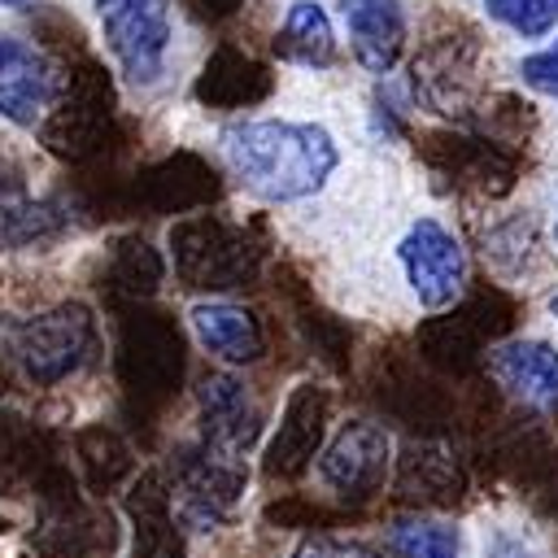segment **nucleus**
I'll return each mask as SVG.
<instances>
[{"instance_id": "nucleus-1", "label": "nucleus", "mask_w": 558, "mask_h": 558, "mask_svg": "<svg viewBox=\"0 0 558 558\" xmlns=\"http://www.w3.org/2000/svg\"><path fill=\"white\" fill-rule=\"evenodd\" d=\"M231 170L270 201H301L336 170V144L310 122H244L227 131Z\"/></svg>"}, {"instance_id": "nucleus-2", "label": "nucleus", "mask_w": 558, "mask_h": 558, "mask_svg": "<svg viewBox=\"0 0 558 558\" xmlns=\"http://www.w3.org/2000/svg\"><path fill=\"white\" fill-rule=\"evenodd\" d=\"M96 13L122 70L135 83H153L161 74V57L170 44L166 0H100Z\"/></svg>"}, {"instance_id": "nucleus-3", "label": "nucleus", "mask_w": 558, "mask_h": 558, "mask_svg": "<svg viewBox=\"0 0 558 558\" xmlns=\"http://www.w3.org/2000/svg\"><path fill=\"white\" fill-rule=\"evenodd\" d=\"M397 257L405 266V279L414 288V296L427 305V310H440L458 296L462 279H466V257H462V244L436 222V218H418L405 240L397 244Z\"/></svg>"}, {"instance_id": "nucleus-4", "label": "nucleus", "mask_w": 558, "mask_h": 558, "mask_svg": "<svg viewBox=\"0 0 558 558\" xmlns=\"http://www.w3.org/2000/svg\"><path fill=\"white\" fill-rule=\"evenodd\" d=\"M87 318L83 310H57V314H44L35 323H26L17 336H13V353L17 362L26 366L31 379H61L65 371H74L83 362V349H87Z\"/></svg>"}, {"instance_id": "nucleus-5", "label": "nucleus", "mask_w": 558, "mask_h": 558, "mask_svg": "<svg viewBox=\"0 0 558 558\" xmlns=\"http://www.w3.org/2000/svg\"><path fill=\"white\" fill-rule=\"evenodd\" d=\"M384 471H388V436L371 423H349L318 462L323 484L344 497H366L371 488H379Z\"/></svg>"}, {"instance_id": "nucleus-6", "label": "nucleus", "mask_w": 558, "mask_h": 558, "mask_svg": "<svg viewBox=\"0 0 558 558\" xmlns=\"http://www.w3.org/2000/svg\"><path fill=\"white\" fill-rule=\"evenodd\" d=\"M488 371L523 405L545 410V414L558 410V353L549 344H541V340H514V344H506V349H497L488 357Z\"/></svg>"}, {"instance_id": "nucleus-7", "label": "nucleus", "mask_w": 558, "mask_h": 558, "mask_svg": "<svg viewBox=\"0 0 558 558\" xmlns=\"http://www.w3.org/2000/svg\"><path fill=\"white\" fill-rule=\"evenodd\" d=\"M44 100H48V65H44V57L22 39L0 35V118L26 126V122H35Z\"/></svg>"}, {"instance_id": "nucleus-8", "label": "nucleus", "mask_w": 558, "mask_h": 558, "mask_svg": "<svg viewBox=\"0 0 558 558\" xmlns=\"http://www.w3.org/2000/svg\"><path fill=\"white\" fill-rule=\"evenodd\" d=\"M340 13H344L357 61L366 70H388L405 39L401 4L397 0H340Z\"/></svg>"}, {"instance_id": "nucleus-9", "label": "nucleus", "mask_w": 558, "mask_h": 558, "mask_svg": "<svg viewBox=\"0 0 558 558\" xmlns=\"http://www.w3.org/2000/svg\"><path fill=\"white\" fill-rule=\"evenodd\" d=\"M201 405H205V436L209 449H244L257 432V414L244 397V388L227 375H209L201 384Z\"/></svg>"}, {"instance_id": "nucleus-10", "label": "nucleus", "mask_w": 558, "mask_h": 558, "mask_svg": "<svg viewBox=\"0 0 558 558\" xmlns=\"http://www.w3.org/2000/svg\"><path fill=\"white\" fill-rule=\"evenodd\" d=\"M192 327L201 336V344L227 362H253L262 353V331L253 323L248 310L227 305V301H209L192 310Z\"/></svg>"}, {"instance_id": "nucleus-11", "label": "nucleus", "mask_w": 558, "mask_h": 558, "mask_svg": "<svg viewBox=\"0 0 558 558\" xmlns=\"http://www.w3.org/2000/svg\"><path fill=\"white\" fill-rule=\"evenodd\" d=\"M283 52L296 61H310V65H323L331 57V22L318 4H310V0L292 4L288 22H283Z\"/></svg>"}, {"instance_id": "nucleus-12", "label": "nucleus", "mask_w": 558, "mask_h": 558, "mask_svg": "<svg viewBox=\"0 0 558 558\" xmlns=\"http://www.w3.org/2000/svg\"><path fill=\"white\" fill-rule=\"evenodd\" d=\"M392 558H458V532L432 519H405L388 532Z\"/></svg>"}, {"instance_id": "nucleus-13", "label": "nucleus", "mask_w": 558, "mask_h": 558, "mask_svg": "<svg viewBox=\"0 0 558 558\" xmlns=\"http://www.w3.org/2000/svg\"><path fill=\"white\" fill-rule=\"evenodd\" d=\"M493 17H501L510 31L536 39L558 22V0H484Z\"/></svg>"}, {"instance_id": "nucleus-14", "label": "nucleus", "mask_w": 558, "mask_h": 558, "mask_svg": "<svg viewBox=\"0 0 558 558\" xmlns=\"http://www.w3.org/2000/svg\"><path fill=\"white\" fill-rule=\"evenodd\" d=\"M292 440H301V458L318 445V401L296 397V401L288 405V423L279 427V440H275V449H270V466L283 462V453L292 449Z\"/></svg>"}, {"instance_id": "nucleus-15", "label": "nucleus", "mask_w": 558, "mask_h": 558, "mask_svg": "<svg viewBox=\"0 0 558 558\" xmlns=\"http://www.w3.org/2000/svg\"><path fill=\"white\" fill-rule=\"evenodd\" d=\"M292 558H379L371 545L362 541H340V536H310L296 545Z\"/></svg>"}, {"instance_id": "nucleus-16", "label": "nucleus", "mask_w": 558, "mask_h": 558, "mask_svg": "<svg viewBox=\"0 0 558 558\" xmlns=\"http://www.w3.org/2000/svg\"><path fill=\"white\" fill-rule=\"evenodd\" d=\"M519 74H523V78H527L536 92H549V96H558V44H554V48H545V52H532V57H523Z\"/></svg>"}, {"instance_id": "nucleus-17", "label": "nucleus", "mask_w": 558, "mask_h": 558, "mask_svg": "<svg viewBox=\"0 0 558 558\" xmlns=\"http://www.w3.org/2000/svg\"><path fill=\"white\" fill-rule=\"evenodd\" d=\"M480 558H536V554H532L527 541H519V536H510V532H493Z\"/></svg>"}, {"instance_id": "nucleus-18", "label": "nucleus", "mask_w": 558, "mask_h": 558, "mask_svg": "<svg viewBox=\"0 0 558 558\" xmlns=\"http://www.w3.org/2000/svg\"><path fill=\"white\" fill-rule=\"evenodd\" d=\"M0 4H9V9H22V4H31V0H0Z\"/></svg>"}, {"instance_id": "nucleus-19", "label": "nucleus", "mask_w": 558, "mask_h": 558, "mask_svg": "<svg viewBox=\"0 0 558 558\" xmlns=\"http://www.w3.org/2000/svg\"><path fill=\"white\" fill-rule=\"evenodd\" d=\"M549 310H554V314H558V296H554V301H549Z\"/></svg>"}]
</instances>
